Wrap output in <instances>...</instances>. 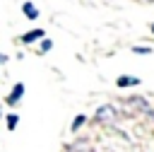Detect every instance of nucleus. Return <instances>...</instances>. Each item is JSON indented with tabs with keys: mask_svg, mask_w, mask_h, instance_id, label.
Returning <instances> with one entry per match:
<instances>
[{
	"mask_svg": "<svg viewBox=\"0 0 154 152\" xmlns=\"http://www.w3.org/2000/svg\"><path fill=\"white\" fill-rule=\"evenodd\" d=\"M17 123H19V116L17 113H7V130H14Z\"/></svg>",
	"mask_w": 154,
	"mask_h": 152,
	"instance_id": "nucleus-7",
	"label": "nucleus"
},
{
	"mask_svg": "<svg viewBox=\"0 0 154 152\" xmlns=\"http://www.w3.org/2000/svg\"><path fill=\"white\" fill-rule=\"evenodd\" d=\"M51 46H53V41H51V39H43V41H41V46H38V51H41V53H48V51H51Z\"/></svg>",
	"mask_w": 154,
	"mask_h": 152,
	"instance_id": "nucleus-9",
	"label": "nucleus"
},
{
	"mask_svg": "<svg viewBox=\"0 0 154 152\" xmlns=\"http://www.w3.org/2000/svg\"><path fill=\"white\" fill-rule=\"evenodd\" d=\"M116 84H118V87H135V84H140V77H132V75H120V77L116 80Z\"/></svg>",
	"mask_w": 154,
	"mask_h": 152,
	"instance_id": "nucleus-3",
	"label": "nucleus"
},
{
	"mask_svg": "<svg viewBox=\"0 0 154 152\" xmlns=\"http://www.w3.org/2000/svg\"><path fill=\"white\" fill-rule=\"evenodd\" d=\"M147 2H154V0H147Z\"/></svg>",
	"mask_w": 154,
	"mask_h": 152,
	"instance_id": "nucleus-13",
	"label": "nucleus"
},
{
	"mask_svg": "<svg viewBox=\"0 0 154 152\" xmlns=\"http://www.w3.org/2000/svg\"><path fill=\"white\" fill-rule=\"evenodd\" d=\"M22 97H24V84H22V82H17V84L12 87V92H10V97H7V106H14Z\"/></svg>",
	"mask_w": 154,
	"mask_h": 152,
	"instance_id": "nucleus-2",
	"label": "nucleus"
},
{
	"mask_svg": "<svg viewBox=\"0 0 154 152\" xmlns=\"http://www.w3.org/2000/svg\"><path fill=\"white\" fill-rule=\"evenodd\" d=\"M149 116H152V118H154V109H152V113H149Z\"/></svg>",
	"mask_w": 154,
	"mask_h": 152,
	"instance_id": "nucleus-11",
	"label": "nucleus"
},
{
	"mask_svg": "<svg viewBox=\"0 0 154 152\" xmlns=\"http://www.w3.org/2000/svg\"><path fill=\"white\" fill-rule=\"evenodd\" d=\"M84 121H87V118H84V116L79 113V116H75V118H72V125H70V128H72V130L77 133V128H82V125H84Z\"/></svg>",
	"mask_w": 154,
	"mask_h": 152,
	"instance_id": "nucleus-8",
	"label": "nucleus"
},
{
	"mask_svg": "<svg viewBox=\"0 0 154 152\" xmlns=\"http://www.w3.org/2000/svg\"><path fill=\"white\" fill-rule=\"evenodd\" d=\"M130 104H132L135 109H140V111H147V113H152V109L147 106V101H144L142 97H132V99H130Z\"/></svg>",
	"mask_w": 154,
	"mask_h": 152,
	"instance_id": "nucleus-6",
	"label": "nucleus"
},
{
	"mask_svg": "<svg viewBox=\"0 0 154 152\" xmlns=\"http://www.w3.org/2000/svg\"><path fill=\"white\" fill-rule=\"evenodd\" d=\"M132 53H140V55H149L152 48H144V46H132Z\"/></svg>",
	"mask_w": 154,
	"mask_h": 152,
	"instance_id": "nucleus-10",
	"label": "nucleus"
},
{
	"mask_svg": "<svg viewBox=\"0 0 154 152\" xmlns=\"http://www.w3.org/2000/svg\"><path fill=\"white\" fill-rule=\"evenodd\" d=\"M22 12H24V17H29V19H36V17H38V7H36L34 2H24V5H22Z\"/></svg>",
	"mask_w": 154,
	"mask_h": 152,
	"instance_id": "nucleus-5",
	"label": "nucleus"
},
{
	"mask_svg": "<svg viewBox=\"0 0 154 152\" xmlns=\"http://www.w3.org/2000/svg\"><path fill=\"white\" fill-rule=\"evenodd\" d=\"M152 34H154V24H152Z\"/></svg>",
	"mask_w": 154,
	"mask_h": 152,
	"instance_id": "nucleus-12",
	"label": "nucleus"
},
{
	"mask_svg": "<svg viewBox=\"0 0 154 152\" xmlns=\"http://www.w3.org/2000/svg\"><path fill=\"white\" fill-rule=\"evenodd\" d=\"M43 36V29H31V31H26L24 36H22V43H34V41H38Z\"/></svg>",
	"mask_w": 154,
	"mask_h": 152,
	"instance_id": "nucleus-4",
	"label": "nucleus"
},
{
	"mask_svg": "<svg viewBox=\"0 0 154 152\" xmlns=\"http://www.w3.org/2000/svg\"><path fill=\"white\" fill-rule=\"evenodd\" d=\"M116 116H118V109H116L113 104H103V106H99V109H96L94 121H96V123H113V121H116Z\"/></svg>",
	"mask_w": 154,
	"mask_h": 152,
	"instance_id": "nucleus-1",
	"label": "nucleus"
}]
</instances>
